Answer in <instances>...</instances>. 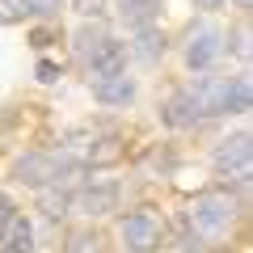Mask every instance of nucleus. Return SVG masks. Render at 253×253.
I'll return each mask as SVG.
<instances>
[{
	"label": "nucleus",
	"instance_id": "f257e3e1",
	"mask_svg": "<svg viewBox=\"0 0 253 253\" xmlns=\"http://www.w3.org/2000/svg\"><path fill=\"white\" fill-rule=\"evenodd\" d=\"M118 241H123L126 253H161L165 245V219L156 211L139 207V211H126L118 219Z\"/></svg>",
	"mask_w": 253,
	"mask_h": 253
},
{
	"label": "nucleus",
	"instance_id": "f03ea898",
	"mask_svg": "<svg viewBox=\"0 0 253 253\" xmlns=\"http://www.w3.org/2000/svg\"><path fill=\"white\" fill-rule=\"evenodd\" d=\"M186 219L199 228V232H224V228L236 219V199L228 194L224 186H219V190H203L199 199L190 203Z\"/></svg>",
	"mask_w": 253,
	"mask_h": 253
},
{
	"label": "nucleus",
	"instance_id": "7ed1b4c3",
	"mask_svg": "<svg viewBox=\"0 0 253 253\" xmlns=\"http://www.w3.org/2000/svg\"><path fill=\"white\" fill-rule=\"evenodd\" d=\"M181 55H186L190 72H211L215 59L224 55V30L211 26V21H194V26L186 30V46H181Z\"/></svg>",
	"mask_w": 253,
	"mask_h": 253
},
{
	"label": "nucleus",
	"instance_id": "20e7f679",
	"mask_svg": "<svg viewBox=\"0 0 253 253\" xmlns=\"http://www.w3.org/2000/svg\"><path fill=\"white\" fill-rule=\"evenodd\" d=\"M249 161H253V144H249V131H236V135L219 139L215 152H211V165H215L219 177H232L236 186H249Z\"/></svg>",
	"mask_w": 253,
	"mask_h": 253
},
{
	"label": "nucleus",
	"instance_id": "39448f33",
	"mask_svg": "<svg viewBox=\"0 0 253 253\" xmlns=\"http://www.w3.org/2000/svg\"><path fill=\"white\" fill-rule=\"evenodd\" d=\"M156 114H161V123L169 126V131H190V126L203 123V110H199V101H194L190 89H173L169 97L156 106Z\"/></svg>",
	"mask_w": 253,
	"mask_h": 253
},
{
	"label": "nucleus",
	"instance_id": "423d86ee",
	"mask_svg": "<svg viewBox=\"0 0 253 253\" xmlns=\"http://www.w3.org/2000/svg\"><path fill=\"white\" fill-rule=\"evenodd\" d=\"M118 199H123V186L118 181H89L76 194L72 207H81V215H89V219H101V215H114L118 211Z\"/></svg>",
	"mask_w": 253,
	"mask_h": 253
},
{
	"label": "nucleus",
	"instance_id": "0eeeda50",
	"mask_svg": "<svg viewBox=\"0 0 253 253\" xmlns=\"http://www.w3.org/2000/svg\"><path fill=\"white\" fill-rule=\"evenodd\" d=\"M89 89H93V101H97L101 110H126L135 101L139 84L123 72V76H106V81H89Z\"/></svg>",
	"mask_w": 253,
	"mask_h": 253
},
{
	"label": "nucleus",
	"instance_id": "6e6552de",
	"mask_svg": "<svg viewBox=\"0 0 253 253\" xmlns=\"http://www.w3.org/2000/svg\"><path fill=\"white\" fill-rule=\"evenodd\" d=\"M126 59H131V55H126V42H123V38H106V42L93 51V59L84 63V68H89V81L123 76V72H126Z\"/></svg>",
	"mask_w": 253,
	"mask_h": 253
},
{
	"label": "nucleus",
	"instance_id": "1a4fd4ad",
	"mask_svg": "<svg viewBox=\"0 0 253 253\" xmlns=\"http://www.w3.org/2000/svg\"><path fill=\"white\" fill-rule=\"evenodd\" d=\"M165 51H169V38H165V30L148 26V30H135V38L126 42V55L139 63H161Z\"/></svg>",
	"mask_w": 253,
	"mask_h": 253
},
{
	"label": "nucleus",
	"instance_id": "9d476101",
	"mask_svg": "<svg viewBox=\"0 0 253 253\" xmlns=\"http://www.w3.org/2000/svg\"><path fill=\"white\" fill-rule=\"evenodd\" d=\"M161 9H165L161 0H118V17H123L131 30H148V26H156Z\"/></svg>",
	"mask_w": 253,
	"mask_h": 253
},
{
	"label": "nucleus",
	"instance_id": "9b49d317",
	"mask_svg": "<svg viewBox=\"0 0 253 253\" xmlns=\"http://www.w3.org/2000/svg\"><path fill=\"white\" fill-rule=\"evenodd\" d=\"M123 156H126V144L118 135H93L84 165H89V169H106V165H118Z\"/></svg>",
	"mask_w": 253,
	"mask_h": 253
},
{
	"label": "nucleus",
	"instance_id": "f8f14e48",
	"mask_svg": "<svg viewBox=\"0 0 253 253\" xmlns=\"http://www.w3.org/2000/svg\"><path fill=\"white\" fill-rule=\"evenodd\" d=\"M253 110V84H249V72H236V76H228V106H224V114H249Z\"/></svg>",
	"mask_w": 253,
	"mask_h": 253
},
{
	"label": "nucleus",
	"instance_id": "ddd939ff",
	"mask_svg": "<svg viewBox=\"0 0 253 253\" xmlns=\"http://www.w3.org/2000/svg\"><path fill=\"white\" fill-rule=\"evenodd\" d=\"M106 38H110V34H106V26H101V21H84V26L72 34V51H76V59L89 63V59H93V51H97Z\"/></svg>",
	"mask_w": 253,
	"mask_h": 253
},
{
	"label": "nucleus",
	"instance_id": "4468645a",
	"mask_svg": "<svg viewBox=\"0 0 253 253\" xmlns=\"http://www.w3.org/2000/svg\"><path fill=\"white\" fill-rule=\"evenodd\" d=\"M72 203H76V194H72V190H63V186L38 190V211H42L46 219H63L68 211H72Z\"/></svg>",
	"mask_w": 253,
	"mask_h": 253
},
{
	"label": "nucleus",
	"instance_id": "2eb2a0df",
	"mask_svg": "<svg viewBox=\"0 0 253 253\" xmlns=\"http://www.w3.org/2000/svg\"><path fill=\"white\" fill-rule=\"evenodd\" d=\"M0 253H34V224H30V215L13 219V228L0 241Z\"/></svg>",
	"mask_w": 253,
	"mask_h": 253
},
{
	"label": "nucleus",
	"instance_id": "dca6fc26",
	"mask_svg": "<svg viewBox=\"0 0 253 253\" xmlns=\"http://www.w3.org/2000/svg\"><path fill=\"white\" fill-rule=\"evenodd\" d=\"M63 253H110V241H106V232H97V228H81V232L68 236V249Z\"/></svg>",
	"mask_w": 253,
	"mask_h": 253
},
{
	"label": "nucleus",
	"instance_id": "f3484780",
	"mask_svg": "<svg viewBox=\"0 0 253 253\" xmlns=\"http://www.w3.org/2000/svg\"><path fill=\"white\" fill-rule=\"evenodd\" d=\"M26 4V17H42V21H55L63 13V4L68 0H21Z\"/></svg>",
	"mask_w": 253,
	"mask_h": 253
},
{
	"label": "nucleus",
	"instance_id": "a211bd4d",
	"mask_svg": "<svg viewBox=\"0 0 253 253\" xmlns=\"http://www.w3.org/2000/svg\"><path fill=\"white\" fill-rule=\"evenodd\" d=\"M34 76H38V84H59V81H63V63L42 55V59L34 63Z\"/></svg>",
	"mask_w": 253,
	"mask_h": 253
},
{
	"label": "nucleus",
	"instance_id": "6ab92c4d",
	"mask_svg": "<svg viewBox=\"0 0 253 253\" xmlns=\"http://www.w3.org/2000/svg\"><path fill=\"white\" fill-rule=\"evenodd\" d=\"M224 51H232L236 59H249V30L236 26L232 34H224Z\"/></svg>",
	"mask_w": 253,
	"mask_h": 253
},
{
	"label": "nucleus",
	"instance_id": "aec40b11",
	"mask_svg": "<svg viewBox=\"0 0 253 253\" xmlns=\"http://www.w3.org/2000/svg\"><path fill=\"white\" fill-rule=\"evenodd\" d=\"M21 211H17V203L9 199V194H0V241H4V232L13 228V219H17Z\"/></svg>",
	"mask_w": 253,
	"mask_h": 253
},
{
	"label": "nucleus",
	"instance_id": "412c9836",
	"mask_svg": "<svg viewBox=\"0 0 253 253\" xmlns=\"http://www.w3.org/2000/svg\"><path fill=\"white\" fill-rule=\"evenodd\" d=\"M55 38H59V30H55V26H34V30H30V46H34V51H46Z\"/></svg>",
	"mask_w": 253,
	"mask_h": 253
},
{
	"label": "nucleus",
	"instance_id": "4be33fe9",
	"mask_svg": "<svg viewBox=\"0 0 253 253\" xmlns=\"http://www.w3.org/2000/svg\"><path fill=\"white\" fill-rule=\"evenodd\" d=\"M72 9H76V13H81V17H84V21H89V17H93V21H97V17H101V13H106V0H72Z\"/></svg>",
	"mask_w": 253,
	"mask_h": 253
},
{
	"label": "nucleus",
	"instance_id": "5701e85b",
	"mask_svg": "<svg viewBox=\"0 0 253 253\" xmlns=\"http://www.w3.org/2000/svg\"><path fill=\"white\" fill-rule=\"evenodd\" d=\"M181 253H203V241L199 236H186V241H181Z\"/></svg>",
	"mask_w": 253,
	"mask_h": 253
},
{
	"label": "nucleus",
	"instance_id": "b1692460",
	"mask_svg": "<svg viewBox=\"0 0 253 253\" xmlns=\"http://www.w3.org/2000/svg\"><path fill=\"white\" fill-rule=\"evenodd\" d=\"M194 4H199V9H203V13H215V9H224L228 0H194Z\"/></svg>",
	"mask_w": 253,
	"mask_h": 253
},
{
	"label": "nucleus",
	"instance_id": "393cba45",
	"mask_svg": "<svg viewBox=\"0 0 253 253\" xmlns=\"http://www.w3.org/2000/svg\"><path fill=\"white\" fill-rule=\"evenodd\" d=\"M232 9H236V13H249V9H253V0H232Z\"/></svg>",
	"mask_w": 253,
	"mask_h": 253
}]
</instances>
